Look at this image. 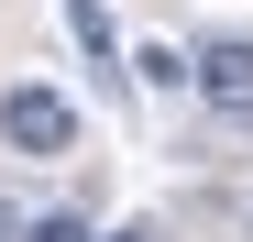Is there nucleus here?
<instances>
[{"instance_id": "5", "label": "nucleus", "mask_w": 253, "mask_h": 242, "mask_svg": "<svg viewBox=\"0 0 253 242\" xmlns=\"http://www.w3.org/2000/svg\"><path fill=\"white\" fill-rule=\"evenodd\" d=\"M33 242H99V231H88V209H55V220L33 231Z\"/></svg>"}, {"instance_id": "6", "label": "nucleus", "mask_w": 253, "mask_h": 242, "mask_svg": "<svg viewBox=\"0 0 253 242\" xmlns=\"http://www.w3.org/2000/svg\"><path fill=\"white\" fill-rule=\"evenodd\" d=\"M0 242H22V220H11V209H0Z\"/></svg>"}, {"instance_id": "3", "label": "nucleus", "mask_w": 253, "mask_h": 242, "mask_svg": "<svg viewBox=\"0 0 253 242\" xmlns=\"http://www.w3.org/2000/svg\"><path fill=\"white\" fill-rule=\"evenodd\" d=\"M66 33L88 44V66H110V55H121V44H110V11H99V0H66Z\"/></svg>"}, {"instance_id": "2", "label": "nucleus", "mask_w": 253, "mask_h": 242, "mask_svg": "<svg viewBox=\"0 0 253 242\" xmlns=\"http://www.w3.org/2000/svg\"><path fill=\"white\" fill-rule=\"evenodd\" d=\"M187 88H198L209 110H231V121H253V44H209V55L187 66Z\"/></svg>"}, {"instance_id": "4", "label": "nucleus", "mask_w": 253, "mask_h": 242, "mask_svg": "<svg viewBox=\"0 0 253 242\" xmlns=\"http://www.w3.org/2000/svg\"><path fill=\"white\" fill-rule=\"evenodd\" d=\"M132 77H143V88H187V55H176V44H143Z\"/></svg>"}, {"instance_id": "7", "label": "nucleus", "mask_w": 253, "mask_h": 242, "mask_svg": "<svg viewBox=\"0 0 253 242\" xmlns=\"http://www.w3.org/2000/svg\"><path fill=\"white\" fill-rule=\"evenodd\" d=\"M99 242H154V231H99Z\"/></svg>"}, {"instance_id": "1", "label": "nucleus", "mask_w": 253, "mask_h": 242, "mask_svg": "<svg viewBox=\"0 0 253 242\" xmlns=\"http://www.w3.org/2000/svg\"><path fill=\"white\" fill-rule=\"evenodd\" d=\"M0 143L33 154V165H55V154H77V110L44 88V77H22V88H0Z\"/></svg>"}]
</instances>
